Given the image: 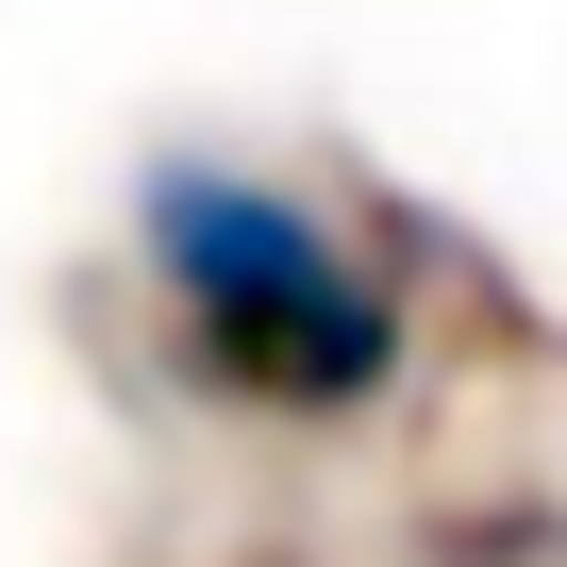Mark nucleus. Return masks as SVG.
Segmentation results:
<instances>
[{"instance_id":"nucleus-2","label":"nucleus","mask_w":567,"mask_h":567,"mask_svg":"<svg viewBox=\"0 0 567 567\" xmlns=\"http://www.w3.org/2000/svg\"><path fill=\"white\" fill-rule=\"evenodd\" d=\"M134 250H151V284H167L184 318H234V301H267V284H318V267H334V234L284 200V184L200 167V151H167V167L134 184Z\"/></svg>"},{"instance_id":"nucleus-1","label":"nucleus","mask_w":567,"mask_h":567,"mask_svg":"<svg viewBox=\"0 0 567 567\" xmlns=\"http://www.w3.org/2000/svg\"><path fill=\"white\" fill-rule=\"evenodd\" d=\"M184 368L234 384V401H284V417H351V401H384L401 318H384L368 267H318V284H267L234 318H184Z\"/></svg>"}]
</instances>
